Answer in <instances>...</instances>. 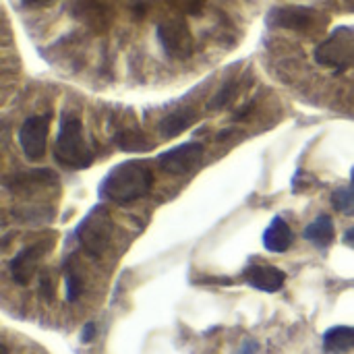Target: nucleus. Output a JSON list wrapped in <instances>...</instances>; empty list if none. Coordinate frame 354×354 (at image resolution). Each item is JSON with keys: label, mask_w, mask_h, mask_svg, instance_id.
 <instances>
[{"label": "nucleus", "mask_w": 354, "mask_h": 354, "mask_svg": "<svg viewBox=\"0 0 354 354\" xmlns=\"http://www.w3.org/2000/svg\"><path fill=\"white\" fill-rule=\"evenodd\" d=\"M295 243V234L284 218H274L263 232V247L270 253H286Z\"/></svg>", "instance_id": "9d476101"}, {"label": "nucleus", "mask_w": 354, "mask_h": 354, "mask_svg": "<svg viewBox=\"0 0 354 354\" xmlns=\"http://www.w3.org/2000/svg\"><path fill=\"white\" fill-rule=\"evenodd\" d=\"M259 353V344L253 340V338H249V340H245L243 342V346H241V351L236 354H257Z\"/></svg>", "instance_id": "aec40b11"}, {"label": "nucleus", "mask_w": 354, "mask_h": 354, "mask_svg": "<svg viewBox=\"0 0 354 354\" xmlns=\"http://www.w3.org/2000/svg\"><path fill=\"white\" fill-rule=\"evenodd\" d=\"M44 50L71 71L114 77L164 68L160 37L189 25L216 50L239 41L253 0H17Z\"/></svg>", "instance_id": "f257e3e1"}, {"label": "nucleus", "mask_w": 354, "mask_h": 354, "mask_svg": "<svg viewBox=\"0 0 354 354\" xmlns=\"http://www.w3.org/2000/svg\"><path fill=\"white\" fill-rule=\"evenodd\" d=\"M303 236H305V241H309L317 249H328L334 243V222H332V218L330 216H319L317 220H313L305 228Z\"/></svg>", "instance_id": "4468645a"}, {"label": "nucleus", "mask_w": 354, "mask_h": 354, "mask_svg": "<svg viewBox=\"0 0 354 354\" xmlns=\"http://www.w3.org/2000/svg\"><path fill=\"white\" fill-rule=\"evenodd\" d=\"M54 158L60 166L73 168V170H83L91 164L93 153L85 145L81 122L75 116H68V114L62 116L56 143H54Z\"/></svg>", "instance_id": "7ed1b4c3"}, {"label": "nucleus", "mask_w": 354, "mask_h": 354, "mask_svg": "<svg viewBox=\"0 0 354 354\" xmlns=\"http://www.w3.org/2000/svg\"><path fill=\"white\" fill-rule=\"evenodd\" d=\"M64 288H66V301L68 303H75L83 292V278L71 261L64 268Z\"/></svg>", "instance_id": "f3484780"}, {"label": "nucleus", "mask_w": 354, "mask_h": 354, "mask_svg": "<svg viewBox=\"0 0 354 354\" xmlns=\"http://www.w3.org/2000/svg\"><path fill=\"white\" fill-rule=\"evenodd\" d=\"M114 143L118 149L122 151H133V153H139V151H149L151 149V141L137 129H124L120 133H116L114 137Z\"/></svg>", "instance_id": "2eb2a0df"}, {"label": "nucleus", "mask_w": 354, "mask_h": 354, "mask_svg": "<svg viewBox=\"0 0 354 354\" xmlns=\"http://www.w3.org/2000/svg\"><path fill=\"white\" fill-rule=\"evenodd\" d=\"M54 245V236L50 239H44V241H37L29 247H25L23 251H19L12 259H10V276L15 280V284L19 286H27L33 278V274L37 272V266L39 261L44 259V255L52 249Z\"/></svg>", "instance_id": "39448f33"}, {"label": "nucleus", "mask_w": 354, "mask_h": 354, "mask_svg": "<svg viewBox=\"0 0 354 354\" xmlns=\"http://www.w3.org/2000/svg\"><path fill=\"white\" fill-rule=\"evenodd\" d=\"M37 292L46 301H52L54 299V278L50 276V272H44L39 276V288H37Z\"/></svg>", "instance_id": "a211bd4d"}, {"label": "nucleus", "mask_w": 354, "mask_h": 354, "mask_svg": "<svg viewBox=\"0 0 354 354\" xmlns=\"http://www.w3.org/2000/svg\"><path fill=\"white\" fill-rule=\"evenodd\" d=\"M243 276L249 286H253L261 292H270V295L282 290V286L286 282V274L268 263H251L245 268Z\"/></svg>", "instance_id": "6e6552de"}, {"label": "nucleus", "mask_w": 354, "mask_h": 354, "mask_svg": "<svg viewBox=\"0 0 354 354\" xmlns=\"http://www.w3.org/2000/svg\"><path fill=\"white\" fill-rule=\"evenodd\" d=\"M195 120H197L195 108H191V106L176 108L174 112H170V114L162 120V124H160V135H162L164 139H172V137L180 135L183 131H187Z\"/></svg>", "instance_id": "9b49d317"}, {"label": "nucleus", "mask_w": 354, "mask_h": 354, "mask_svg": "<svg viewBox=\"0 0 354 354\" xmlns=\"http://www.w3.org/2000/svg\"><path fill=\"white\" fill-rule=\"evenodd\" d=\"M153 185V170L147 160H129L114 166L100 183L97 195L118 205L143 199Z\"/></svg>", "instance_id": "f03ea898"}, {"label": "nucleus", "mask_w": 354, "mask_h": 354, "mask_svg": "<svg viewBox=\"0 0 354 354\" xmlns=\"http://www.w3.org/2000/svg\"><path fill=\"white\" fill-rule=\"evenodd\" d=\"M48 129H50V116H29L21 129H19V143L25 151L27 158L39 160L46 153V143H48Z\"/></svg>", "instance_id": "0eeeda50"}, {"label": "nucleus", "mask_w": 354, "mask_h": 354, "mask_svg": "<svg viewBox=\"0 0 354 354\" xmlns=\"http://www.w3.org/2000/svg\"><path fill=\"white\" fill-rule=\"evenodd\" d=\"M324 351L328 354H344L354 351V328L336 326L324 334Z\"/></svg>", "instance_id": "ddd939ff"}, {"label": "nucleus", "mask_w": 354, "mask_h": 354, "mask_svg": "<svg viewBox=\"0 0 354 354\" xmlns=\"http://www.w3.org/2000/svg\"><path fill=\"white\" fill-rule=\"evenodd\" d=\"M95 338V324L93 322H89V324H85L83 326V332H81V342H91Z\"/></svg>", "instance_id": "6ab92c4d"}, {"label": "nucleus", "mask_w": 354, "mask_h": 354, "mask_svg": "<svg viewBox=\"0 0 354 354\" xmlns=\"http://www.w3.org/2000/svg\"><path fill=\"white\" fill-rule=\"evenodd\" d=\"M114 234V222L110 212L104 205H95L77 226L75 236L81 245V249L89 255V257H100Z\"/></svg>", "instance_id": "20e7f679"}, {"label": "nucleus", "mask_w": 354, "mask_h": 354, "mask_svg": "<svg viewBox=\"0 0 354 354\" xmlns=\"http://www.w3.org/2000/svg\"><path fill=\"white\" fill-rule=\"evenodd\" d=\"M6 189L10 191H25V189H37V187H48V185H58L56 172L48 168H35V170H25L10 174L4 180Z\"/></svg>", "instance_id": "1a4fd4ad"}, {"label": "nucleus", "mask_w": 354, "mask_h": 354, "mask_svg": "<svg viewBox=\"0 0 354 354\" xmlns=\"http://www.w3.org/2000/svg\"><path fill=\"white\" fill-rule=\"evenodd\" d=\"M342 241H344V245H346V247L354 249V228H348V230L344 232V239H342Z\"/></svg>", "instance_id": "412c9836"}, {"label": "nucleus", "mask_w": 354, "mask_h": 354, "mask_svg": "<svg viewBox=\"0 0 354 354\" xmlns=\"http://www.w3.org/2000/svg\"><path fill=\"white\" fill-rule=\"evenodd\" d=\"M245 83H247V77L245 75H232V77H228L218 87V91L212 95V100L207 102V110H222L228 104H232L236 100V95L241 93V89L245 87Z\"/></svg>", "instance_id": "f8f14e48"}, {"label": "nucleus", "mask_w": 354, "mask_h": 354, "mask_svg": "<svg viewBox=\"0 0 354 354\" xmlns=\"http://www.w3.org/2000/svg\"><path fill=\"white\" fill-rule=\"evenodd\" d=\"M203 145L197 141H187L180 143L164 153L158 156V164L164 172L168 174H187L193 168L199 166L201 158H203Z\"/></svg>", "instance_id": "423d86ee"}, {"label": "nucleus", "mask_w": 354, "mask_h": 354, "mask_svg": "<svg viewBox=\"0 0 354 354\" xmlns=\"http://www.w3.org/2000/svg\"><path fill=\"white\" fill-rule=\"evenodd\" d=\"M332 205L336 212L354 218V168L353 174H351V183L346 187H338L334 193H332Z\"/></svg>", "instance_id": "dca6fc26"}]
</instances>
